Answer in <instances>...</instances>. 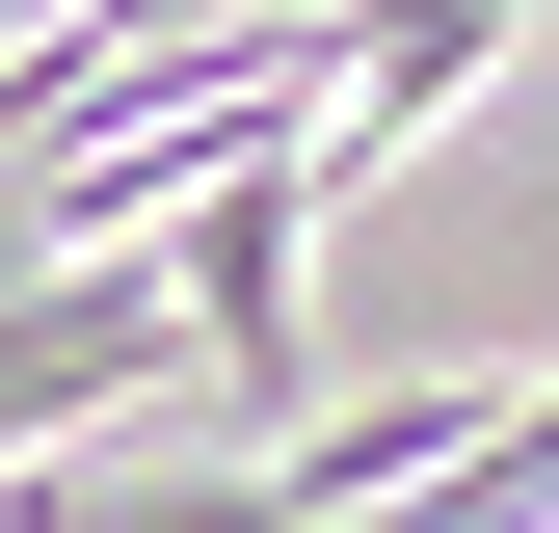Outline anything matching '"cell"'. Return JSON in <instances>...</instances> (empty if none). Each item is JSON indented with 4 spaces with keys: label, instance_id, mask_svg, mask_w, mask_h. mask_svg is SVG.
Segmentation results:
<instances>
[{
    "label": "cell",
    "instance_id": "obj_1",
    "mask_svg": "<svg viewBox=\"0 0 559 533\" xmlns=\"http://www.w3.org/2000/svg\"><path fill=\"white\" fill-rule=\"evenodd\" d=\"M160 294H187V400H214V427H240V481H266V453H294V294H320V187L294 161H240V187H187V214H160Z\"/></svg>",
    "mask_w": 559,
    "mask_h": 533
},
{
    "label": "cell",
    "instance_id": "obj_2",
    "mask_svg": "<svg viewBox=\"0 0 559 533\" xmlns=\"http://www.w3.org/2000/svg\"><path fill=\"white\" fill-rule=\"evenodd\" d=\"M27 533H294L266 481H27Z\"/></svg>",
    "mask_w": 559,
    "mask_h": 533
}]
</instances>
